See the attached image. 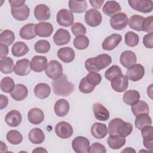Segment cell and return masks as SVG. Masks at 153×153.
I'll return each instance as SVG.
<instances>
[{
    "instance_id": "obj_36",
    "label": "cell",
    "mask_w": 153,
    "mask_h": 153,
    "mask_svg": "<svg viewBox=\"0 0 153 153\" xmlns=\"http://www.w3.org/2000/svg\"><path fill=\"white\" fill-rule=\"evenodd\" d=\"M135 127L139 130H141L143 127L151 126L152 120L148 114H141L136 117L134 121Z\"/></svg>"
},
{
    "instance_id": "obj_33",
    "label": "cell",
    "mask_w": 153,
    "mask_h": 153,
    "mask_svg": "<svg viewBox=\"0 0 153 153\" xmlns=\"http://www.w3.org/2000/svg\"><path fill=\"white\" fill-rule=\"evenodd\" d=\"M140 93L136 90H129L124 93L123 97V102L128 105L136 104L140 99Z\"/></svg>"
},
{
    "instance_id": "obj_4",
    "label": "cell",
    "mask_w": 153,
    "mask_h": 153,
    "mask_svg": "<svg viewBox=\"0 0 153 153\" xmlns=\"http://www.w3.org/2000/svg\"><path fill=\"white\" fill-rule=\"evenodd\" d=\"M45 72L48 78L56 79L63 75L62 65L58 61L51 60L47 63L45 69Z\"/></svg>"
},
{
    "instance_id": "obj_41",
    "label": "cell",
    "mask_w": 153,
    "mask_h": 153,
    "mask_svg": "<svg viewBox=\"0 0 153 153\" xmlns=\"http://www.w3.org/2000/svg\"><path fill=\"white\" fill-rule=\"evenodd\" d=\"M7 141L12 145H19L23 141L22 134L17 130H10L6 135Z\"/></svg>"
},
{
    "instance_id": "obj_54",
    "label": "cell",
    "mask_w": 153,
    "mask_h": 153,
    "mask_svg": "<svg viewBox=\"0 0 153 153\" xmlns=\"http://www.w3.org/2000/svg\"><path fill=\"white\" fill-rule=\"evenodd\" d=\"M8 2L11 5V8H17L25 5V0H9Z\"/></svg>"
},
{
    "instance_id": "obj_23",
    "label": "cell",
    "mask_w": 153,
    "mask_h": 153,
    "mask_svg": "<svg viewBox=\"0 0 153 153\" xmlns=\"http://www.w3.org/2000/svg\"><path fill=\"white\" fill-rule=\"evenodd\" d=\"M47 65V59L43 56H35L30 61L31 69L35 72H41Z\"/></svg>"
},
{
    "instance_id": "obj_24",
    "label": "cell",
    "mask_w": 153,
    "mask_h": 153,
    "mask_svg": "<svg viewBox=\"0 0 153 153\" xmlns=\"http://www.w3.org/2000/svg\"><path fill=\"white\" fill-rule=\"evenodd\" d=\"M93 110L95 118L99 121H107L109 118L108 110L100 103H95L93 105Z\"/></svg>"
},
{
    "instance_id": "obj_40",
    "label": "cell",
    "mask_w": 153,
    "mask_h": 153,
    "mask_svg": "<svg viewBox=\"0 0 153 153\" xmlns=\"http://www.w3.org/2000/svg\"><path fill=\"white\" fill-rule=\"evenodd\" d=\"M144 17L140 15H133L129 19L128 25L129 27L136 31H142V26Z\"/></svg>"
},
{
    "instance_id": "obj_55",
    "label": "cell",
    "mask_w": 153,
    "mask_h": 153,
    "mask_svg": "<svg viewBox=\"0 0 153 153\" xmlns=\"http://www.w3.org/2000/svg\"><path fill=\"white\" fill-rule=\"evenodd\" d=\"M8 104V97L3 94L0 95V109H3L7 106Z\"/></svg>"
},
{
    "instance_id": "obj_50",
    "label": "cell",
    "mask_w": 153,
    "mask_h": 153,
    "mask_svg": "<svg viewBox=\"0 0 153 153\" xmlns=\"http://www.w3.org/2000/svg\"><path fill=\"white\" fill-rule=\"evenodd\" d=\"M95 88V87L91 85L86 79L85 77L83 78L79 84V90L81 93L88 94L91 93Z\"/></svg>"
},
{
    "instance_id": "obj_5",
    "label": "cell",
    "mask_w": 153,
    "mask_h": 153,
    "mask_svg": "<svg viewBox=\"0 0 153 153\" xmlns=\"http://www.w3.org/2000/svg\"><path fill=\"white\" fill-rule=\"evenodd\" d=\"M128 3L133 10L143 13H151L153 9L151 0H128Z\"/></svg>"
},
{
    "instance_id": "obj_45",
    "label": "cell",
    "mask_w": 153,
    "mask_h": 153,
    "mask_svg": "<svg viewBox=\"0 0 153 153\" xmlns=\"http://www.w3.org/2000/svg\"><path fill=\"white\" fill-rule=\"evenodd\" d=\"M139 37L137 34L132 31L127 32L125 35V43L130 47H133L139 44Z\"/></svg>"
},
{
    "instance_id": "obj_44",
    "label": "cell",
    "mask_w": 153,
    "mask_h": 153,
    "mask_svg": "<svg viewBox=\"0 0 153 153\" xmlns=\"http://www.w3.org/2000/svg\"><path fill=\"white\" fill-rule=\"evenodd\" d=\"M74 45L78 50H82L86 49L89 45V39L84 35L76 36L74 39Z\"/></svg>"
},
{
    "instance_id": "obj_38",
    "label": "cell",
    "mask_w": 153,
    "mask_h": 153,
    "mask_svg": "<svg viewBox=\"0 0 153 153\" xmlns=\"http://www.w3.org/2000/svg\"><path fill=\"white\" fill-rule=\"evenodd\" d=\"M131 110L134 116L141 114H149V106L146 102L143 100H139L136 104L131 105Z\"/></svg>"
},
{
    "instance_id": "obj_22",
    "label": "cell",
    "mask_w": 153,
    "mask_h": 153,
    "mask_svg": "<svg viewBox=\"0 0 153 153\" xmlns=\"http://www.w3.org/2000/svg\"><path fill=\"white\" fill-rule=\"evenodd\" d=\"M11 13L16 20L24 21L29 17L30 10L27 5L25 4L17 8H11Z\"/></svg>"
},
{
    "instance_id": "obj_52",
    "label": "cell",
    "mask_w": 153,
    "mask_h": 153,
    "mask_svg": "<svg viewBox=\"0 0 153 153\" xmlns=\"http://www.w3.org/2000/svg\"><path fill=\"white\" fill-rule=\"evenodd\" d=\"M90 153H106V149L102 144L99 142H94L92 143V145L90 146L89 149Z\"/></svg>"
},
{
    "instance_id": "obj_34",
    "label": "cell",
    "mask_w": 153,
    "mask_h": 153,
    "mask_svg": "<svg viewBox=\"0 0 153 153\" xmlns=\"http://www.w3.org/2000/svg\"><path fill=\"white\" fill-rule=\"evenodd\" d=\"M29 51L27 45L22 41H17L15 42L12 48V54L16 57H19L26 55Z\"/></svg>"
},
{
    "instance_id": "obj_58",
    "label": "cell",
    "mask_w": 153,
    "mask_h": 153,
    "mask_svg": "<svg viewBox=\"0 0 153 153\" xmlns=\"http://www.w3.org/2000/svg\"><path fill=\"white\" fill-rule=\"evenodd\" d=\"M47 152V151L44 149V148H41V147H39V148H36V149H35L34 150L32 151V152Z\"/></svg>"
},
{
    "instance_id": "obj_18",
    "label": "cell",
    "mask_w": 153,
    "mask_h": 153,
    "mask_svg": "<svg viewBox=\"0 0 153 153\" xmlns=\"http://www.w3.org/2000/svg\"><path fill=\"white\" fill-rule=\"evenodd\" d=\"M35 32L40 37H49L53 32V25L48 22H40L35 25Z\"/></svg>"
},
{
    "instance_id": "obj_49",
    "label": "cell",
    "mask_w": 153,
    "mask_h": 153,
    "mask_svg": "<svg viewBox=\"0 0 153 153\" xmlns=\"http://www.w3.org/2000/svg\"><path fill=\"white\" fill-rule=\"evenodd\" d=\"M71 29L72 33L76 36L84 35L87 32L85 27L84 26L83 24L79 22H76L73 23L72 25Z\"/></svg>"
},
{
    "instance_id": "obj_13",
    "label": "cell",
    "mask_w": 153,
    "mask_h": 153,
    "mask_svg": "<svg viewBox=\"0 0 153 153\" xmlns=\"http://www.w3.org/2000/svg\"><path fill=\"white\" fill-rule=\"evenodd\" d=\"M141 134L143 137V143L145 148L149 152H152L153 148V127L148 126L141 130Z\"/></svg>"
},
{
    "instance_id": "obj_47",
    "label": "cell",
    "mask_w": 153,
    "mask_h": 153,
    "mask_svg": "<svg viewBox=\"0 0 153 153\" xmlns=\"http://www.w3.org/2000/svg\"><path fill=\"white\" fill-rule=\"evenodd\" d=\"M122 71L118 65H112L109 68L105 73V77L109 81H111L117 75L121 74Z\"/></svg>"
},
{
    "instance_id": "obj_8",
    "label": "cell",
    "mask_w": 153,
    "mask_h": 153,
    "mask_svg": "<svg viewBox=\"0 0 153 153\" xmlns=\"http://www.w3.org/2000/svg\"><path fill=\"white\" fill-rule=\"evenodd\" d=\"M72 146L76 153H88L90 149V141L84 136H77L72 140Z\"/></svg>"
},
{
    "instance_id": "obj_42",
    "label": "cell",
    "mask_w": 153,
    "mask_h": 153,
    "mask_svg": "<svg viewBox=\"0 0 153 153\" xmlns=\"http://www.w3.org/2000/svg\"><path fill=\"white\" fill-rule=\"evenodd\" d=\"M15 40L14 32L10 30H4L0 35V43L7 46L11 45Z\"/></svg>"
},
{
    "instance_id": "obj_37",
    "label": "cell",
    "mask_w": 153,
    "mask_h": 153,
    "mask_svg": "<svg viewBox=\"0 0 153 153\" xmlns=\"http://www.w3.org/2000/svg\"><path fill=\"white\" fill-rule=\"evenodd\" d=\"M69 8L71 13H82L86 11L87 8V3L86 1H69L68 2Z\"/></svg>"
},
{
    "instance_id": "obj_19",
    "label": "cell",
    "mask_w": 153,
    "mask_h": 153,
    "mask_svg": "<svg viewBox=\"0 0 153 153\" xmlns=\"http://www.w3.org/2000/svg\"><path fill=\"white\" fill-rule=\"evenodd\" d=\"M22 117L21 113L17 110H11L8 112L5 117V121L10 127H17L22 122Z\"/></svg>"
},
{
    "instance_id": "obj_7",
    "label": "cell",
    "mask_w": 153,
    "mask_h": 153,
    "mask_svg": "<svg viewBox=\"0 0 153 153\" xmlns=\"http://www.w3.org/2000/svg\"><path fill=\"white\" fill-rule=\"evenodd\" d=\"M84 20L87 25L91 27H96L101 23L102 16L100 12L97 10L90 9L85 14Z\"/></svg>"
},
{
    "instance_id": "obj_17",
    "label": "cell",
    "mask_w": 153,
    "mask_h": 153,
    "mask_svg": "<svg viewBox=\"0 0 153 153\" xmlns=\"http://www.w3.org/2000/svg\"><path fill=\"white\" fill-rule=\"evenodd\" d=\"M34 16L37 20L42 22L48 20L51 16L49 7L45 4L37 5L34 9Z\"/></svg>"
},
{
    "instance_id": "obj_3",
    "label": "cell",
    "mask_w": 153,
    "mask_h": 153,
    "mask_svg": "<svg viewBox=\"0 0 153 153\" xmlns=\"http://www.w3.org/2000/svg\"><path fill=\"white\" fill-rule=\"evenodd\" d=\"M51 85L54 93L58 96H68L74 91L75 88L74 84L68 81L65 74L53 79Z\"/></svg>"
},
{
    "instance_id": "obj_39",
    "label": "cell",
    "mask_w": 153,
    "mask_h": 153,
    "mask_svg": "<svg viewBox=\"0 0 153 153\" xmlns=\"http://www.w3.org/2000/svg\"><path fill=\"white\" fill-rule=\"evenodd\" d=\"M14 62L12 59L9 57H5L1 59L0 69L2 73L5 74H11L14 71Z\"/></svg>"
},
{
    "instance_id": "obj_27",
    "label": "cell",
    "mask_w": 153,
    "mask_h": 153,
    "mask_svg": "<svg viewBox=\"0 0 153 153\" xmlns=\"http://www.w3.org/2000/svg\"><path fill=\"white\" fill-rule=\"evenodd\" d=\"M102 10L105 14L112 17L114 15L120 13L121 7L120 4L115 1H108L104 4Z\"/></svg>"
},
{
    "instance_id": "obj_43",
    "label": "cell",
    "mask_w": 153,
    "mask_h": 153,
    "mask_svg": "<svg viewBox=\"0 0 153 153\" xmlns=\"http://www.w3.org/2000/svg\"><path fill=\"white\" fill-rule=\"evenodd\" d=\"M15 86L14 80L9 76L3 78L1 81V89L5 93H10L14 90Z\"/></svg>"
},
{
    "instance_id": "obj_56",
    "label": "cell",
    "mask_w": 153,
    "mask_h": 153,
    "mask_svg": "<svg viewBox=\"0 0 153 153\" xmlns=\"http://www.w3.org/2000/svg\"><path fill=\"white\" fill-rule=\"evenodd\" d=\"M0 47H1L0 57H1V59H2V58L5 57V56L8 55V48L7 45H6L5 44H1Z\"/></svg>"
},
{
    "instance_id": "obj_29",
    "label": "cell",
    "mask_w": 153,
    "mask_h": 153,
    "mask_svg": "<svg viewBox=\"0 0 153 153\" xmlns=\"http://www.w3.org/2000/svg\"><path fill=\"white\" fill-rule=\"evenodd\" d=\"M107 126L100 123H94L91 127V133L94 137L97 139L104 138L108 133Z\"/></svg>"
},
{
    "instance_id": "obj_59",
    "label": "cell",
    "mask_w": 153,
    "mask_h": 153,
    "mask_svg": "<svg viewBox=\"0 0 153 153\" xmlns=\"http://www.w3.org/2000/svg\"><path fill=\"white\" fill-rule=\"evenodd\" d=\"M152 84H151L147 88V93L148 95L150 97L151 99H152Z\"/></svg>"
},
{
    "instance_id": "obj_16",
    "label": "cell",
    "mask_w": 153,
    "mask_h": 153,
    "mask_svg": "<svg viewBox=\"0 0 153 153\" xmlns=\"http://www.w3.org/2000/svg\"><path fill=\"white\" fill-rule=\"evenodd\" d=\"M54 44L58 46H61L68 44L71 39V35L68 30L60 28L54 33L53 37Z\"/></svg>"
},
{
    "instance_id": "obj_53",
    "label": "cell",
    "mask_w": 153,
    "mask_h": 153,
    "mask_svg": "<svg viewBox=\"0 0 153 153\" xmlns=\"http://www.w3.org/2000/svg\"><path fill=\"white\" fill-rule=\"evenodd\" d=\"M153 32L145 35L143 38V44L147 48L152 49L153 48Z\"/></svg>"
},
{
    "instance_id": "obj_30",
    "label": "cell",
    "mask_w": 153,
    "mask_h": 153,
    "mask_svg": "<svg viewBox=\"0 0 153 153\" xmlns=\"http://www.w3.org/2000/svg\"><path fill=\"white\" fill-rule=\"evenodd\" d=\"M35 25L34 23H28L24 25L20 30V36L26 40L32 39L36 36L35 32Z\"/></svg>"
},
{
    "instance_id": "obj_2",
    "label": "cell",
    "mask_w": 153,
    "mask_h": 153,
    "mask_svg": "<svg viewBox=\"0 0 153 153\" xmlns=\"http://www.w3.org/2000/svg\"><path fill=\"white\" fill-rule=\"evenodd\" d=\"M111 63L112 58L109 55L101 54L87 59L85 62V68L88 72H97L107 68Z\"/></svg>"
},
{
    "instance_id": "obj_9",
    "label": "cell",
    "mask_w": 153,
    "mask_h": 153,
    "mask_svg": "<svg viewBox=\"0 0 153 153\" xmlns=\"http://www.w3.org/2000/svg\"><path fill=\"white\" fill-rule=\"evenodd\" d=\"M57 23L63 27H69L74 23V17L73 14L66 9L60 10L56 15Z\"/></svg>"
},
{
    "instance_id": "obj_46",
    "label": "cell",
    "mask_w": 153,
    "mask_h": 153,
    "mask_svg": "<svg viewBox=\"0 0 153 153\" xmlns=\"http://www.w3.org/2000/svg\"><path fill=\"white\" fill-rule=\"evenodd\" d=\"M50 42L45 39H41L37 41L34 45L35 50L38 53L45 54L48 53L50 50Z\"/></svg>"
},
{
    "instance_id": "obj_31",
    "label": "cell",
    "mask_w": 153,
    "mask_h": 153,
    "mask_svg": "<svg viewBox=\"0 0 153 153\" xmlns=\"http://www.w3.org/2000/svg\"><path fill=\"white\" fill-rule=\"evenodd\" d=\"M34 94L39 99L47 98L51 93V88L46 83H39L34 88Z\"/></svg>"
},
{
    "instance_id": "obj_28",
    "label": "cell",
    "mask_w": 153,
    "mask_h": 153,
    "mask_svg": "<svg viewBox=\"0 0 153 153\" xmlns=\"http://www.w3.org/2000/svg\"><path fill=\"white\" fill-rule=\"evenodd\" d=\"M54 112L58 117H63L68 114L69 111V103L65 99H60L56 102L54 106Z\"/></svg>"
},
{
    "instance_id": "obj_1",
    "label": "cell",
    "mask_w": 153,
    "mask_h": 153,
    "mask_svg": "<svg viewBox=\"0 0 153 153\" xmlns=\"http://www.w3.org/2000/svg\"><path fill=\"white\" fill-rule=\"evenodd\" d=\"M108 130L109 136L118 135L126 137L131 133L133 125L130 123L124 121L121 118H115L109 123Z\"/></svg>"
},
{
    "instance_id": "obj_60",
    "label": "cell",
    "mask_w": 153,
    "mask_h": 153,
    "mask_svg": "<svg viewBox=\"0 0 153 153\" xmlns=\"http://www.w3.org/2000/svg\"><path fill=\"white\" fill-rule=\"evenodd\" d=\"M121 152H136V151L131 147H127L126 149H123Z\"/></svg>"
},
{
    "instance_id": "obj_32",
    "label": "cell",
    "mask_w": 153,
    "mask_h": 153,
    "mask_svg": "<svg viewBox=\"0 0 153 153\" xmlns=\"http://www.w3.org/2000/svg\"><path fill=\"white\" fill-rule=\"evenodd\" d=\"M28 138L33 144H41L45 140V134L39 128H34L29 131Z\"/></svg>"
},
{
    "instance_id": "obj_51",
    "label": "cell",
    "mask_w": 153,
    "mask_h": 153,
    "mask_svg": "<svg viewBox=\"0 0 153 153\" xmlns=\"http://www.w3.org/2000/svg\"><path fill=\"white\" fill-rule=\"evenodd\" d=\"M153 17L152 16H148L146 18H144L142 26V31L151 33L153 31Z\"/></svg>"
},
{
    "instance_id": "obj_12",
    "label": "cell",
    "mask_w": 153,
    "mask_h": 153,
    "mask_svg": "<svg viewBox=\"0 0 153 153\" xmlns=\"http://www.w3.org/2000/svg\"><path fill=\"white\" fill-rule=\"evenodd\" d=\"M126 75L120 74L111 81V87L114 90L118 93L126 91L128 86V81Z\"/></svg>"
},
{
    "instance_id": "obj_48",
    "label": "cell",
    "mask_w": 153,
    "mask_h": 153,
    "mask_svg": "<svg viewBox=\"0 0 153 153\" xmlns=\"http://www.w3.org/2000/svg\"><path fill=\"white\" fill-rule=\"evenodd\" d=\"M87 81L93 86L99 85L102 81V76L97 72H90L85 76Z\"/></svg>"
},
{
    "instance_id": "obj_25",
    "label": "cell",
    "mask_w": 153,
    "mask_h": 153,
    "mask_svg": "<svg viewBox=\"0 0 153 153\" xmlns=\"http://www.w3.org/2000/svg\"><path fill=\"white\" fill-rule=\"evenodd\" d=\"M27 119L30 123L38 125L44 121V114L41 109L38 108H33L30 109L28 112Z\"/></svg>"
},
{
    "instance_id": "obj_20",
    "label": "cell",
    "mask_w": 153,
    "mask_h": 153,
    "mask_svg": "<svg viewBox=\"0 0 153 153\" xmlns=\"http://www.w3.org/2000/svg\"><path fill=\"white\" fill-rule=\"evenodd\" d=\"M137 57L134 52L131 50H126L123 51L120 57V62L121 64L126 68L136 64Z\"/></svg>"
},
{
    "instance_id": "obj_35",
    "label": "cell",
    "mask_w": 153,
    "mask_h": 153,
    "mask_svg": "<svg viewBox=\"0 0 153 153\" xmlns=\"http://www.w3.org/2000/svg\"><path fill=\"white\" fill-rule=\"evenodd\" d=\"M126 139L118 135L109 136L107 139V143L110 148L118 149L123 147L126 143Z\"/></svg>"
},
{
    "instance_id": "obj_26",
    "label": "cell",
    "mask_w": 153,
    "mask_h": 153,
    "mask_svg": "<svg viewBox=\"0 0 153 153\" xmlns=\"http://www.w3.org/2000/svg\"><path fill=\"white\" fill-rule=\"evenodd\" d=\"M11 97L16 101H22L26 99L28 95L27 87L22 84L16 85L14 90L10 93Z\"/></svg>"
},
{
    "instance_id": "obj_21",
    "label": "cell",
    "mask_w": 153,
    "mask_h": 153,
    "mask_svg": "<svg viewBox=\"0 0 153 153\" xmlns=\"http://www.w3.org/2000/svg\"><path fill=\"white\" fill-rule=\"evenodd\" d=\"M58 58L64 63L72 62L75 57L74 50L69 47H65L60 48L57 53Z\"/></svg>"
},
{
    "instance_id": "obj_15",
    "label": "cell",
    "mask_w": 153,
    "mask_h": 153,
    "mask_svg": "<svg viewBox=\"0 0 153 153\" xmlns=\"http://www.w3.org/2000/svg\"><path fill=\"white\" fill-rule=\"evenodd\" d=\"M31 69L30 62L27 59L17 60L14 67V73L19 76L27 75L30 73Z\"/></svg>"
},
{
    "instance_id": "obj_11",
    "label": "cell",
    "mask_w": 153,
    "mask_h": 153,
    "mask_svg": "<svg viewBox=\"0 0 153 153\" xmlns=\"http://www.w3.org/2000/svg\"><path fill=\"white\" fill-rule=\"evenodd\" d=\"M55 133L56 135L61 139H68L74 133L72 126L66 121H60L55 126Z\"/></svg>"
},
{
    "instance_id": "obj_14",
    "label": "cell",
    "mask_w": 153,
    "mask_h": 153,
    "mask_svg": "<svg viewBox=\"0 0 153 153\" xmlns=\"http://www.w3.org/2000/svg\"><path fill=\"white\" fill-rule=\"evenodd\" d=\"M122 40V36L120 34L113 33L107 36L102 44L103 50L111 51L116 48Z\"/></svg>"
},
{
    "instance_id": "obj_6",
    "label": "cell",
    "mask_w": 153,
    "mask_h": 153,
    "mask_svg": "<svg viewBox=\"0 0 153 153\" xmlns=\"http://www.w3.org/2000/svg\"><path fill=\"white\" fill-rule=\"evenodd\" d=\"M128 19L124 13H118L111 17L110 25L112 29L117 30L124 29L128 25Z\"/></svg>"
},
{
    "instance_id": "obj_10",
    "label": "cell",
    "mask_w": 153,
    "mask_h": 153,
    "mask_svg": "<svg viewBox=\"0 0 153 153\" xmlns=\"http://www.w3.org/2000/svg\"><path fill=\"white\" fill-rule=\"evenodd\" d=\"M145 75V68L141 64H134L127 68L126 76L128 79L133 81L140 80Z\"/></svg>"
},
{
    "instance_id": "obj_57",
    "label": "cell",
    "mask_w": 153,
    "mask_h": 153,
    "mask_svg": "<svg viewBox=\"0 0 153 153\" xmlns=\"http://www.w3.org/2000/svg\"><path fill=\"white\" fill-rule=\"evenodd\" d=\"M89 2L91 5V6L95 8H100L102 5L105 2L104 1H97V0H90Z\"/></svg>"
}]
</instances>
